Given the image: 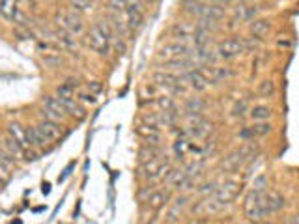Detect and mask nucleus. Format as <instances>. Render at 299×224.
<instances>
[{"label": "nucleus", "instance_id": "nucleus-9", "mask_svg": "<svg viewBox=\"0 0 299 224\" xmlns=\"http://www.w3.org/2000/svg\"><path fill=\"white\" fill-rule=\"evenodd\" d=\"M183 81L191 86L194 92H204L210 86V79L202 73V69H191L183 75Z\"/></svg>", "mask_w": 299, "mask_h": 224}, {"label": "nucleus", "instance_id": "nucleus-14", "mask_svg": "<svg viewBox=\"0 0 299 224\" xmlns=\"http://www.w3.org/2000/svg\"><path fill=\"white\" fill-rule=\"evenodd\" d=\"M169 200H171V191L169 189H165V191L161 189V191H153L150 194V198L146 200V205H148L150 209H153V211H159Z\"/></svg>", "mask_w": 299, "mask_h": 224}, {"label": "nucleus", "instance_id": "nucleus-50", "mask_svg": "<svg viewBox=\"0 0 299 224\" xmlns=\"http://www.w3.org/2000/svg\"><path fill=\"white\" fill-rule=\"evenodd\" d=\"M192 183H194V182H192V178H191V176H187V178H185V182H183L178 189H180V191H189V189L192 187Z\"/></svg>", "mask_w": 299, "mask_h": 224}, {"label": "nucleus", "instance_id": "nucleus-47", "mask_svg": "<svg viewBox=\"0 0 299 224\" xmlns=\"http://www.w3.org/2000/svg\"><path fill=\"white\" fill-rule=\"evenodd\" d=\"M88 90H90V92H92V94H101V90H103V84H101V82H99V81H94V82H90V84H88Z\"/></svg>", "mask_w": 299, "mask_h": 224}, {"label": "nucleus", "instance_id": "nucleus-15", "mask_svg": "<svg viewBox=\"0 0 299 224\" xmlns=\"http://www.w3.org/2000/svg\"><path fill=\"white\" fill-rule=\"evenodd\" d=\"M192 53L194 64H215V60L219 58L210 47H192Z\"/></svg>", "mask_w": 299, "mask_h": 224}, {"label": "nucleus", "instance_id": "nucleus-56", "mask_svg": "<svg viewBox=\"0 0 299 224\" xmlns=\"http://www.w3.org/2000/svg\"><path fill=\"white\" fill-rule=\"evenodd\" d=\"M150 2H155V0H150Z\"/></svg>", "mask_w": 299, "mask_h": 224}, {"label": "nucleus", "instance_id": "nucleus-40", "mask_svg": "<svg viewBox=\"0 0 299 224\" xmlns=\"http://www.w3.org/2000/svg\"><path fill=\"white\" fill-rule=\"evenodd\" d=\"M155 105H157L161 110H176V103H174V99L169 96L159 97V99L155 101Z\"/></svg>", "mask_w": 299, "mask_h": 224}, {"label": "nucleus", "instance_id": "nucleus-16", "mask_svg": "<svg viewBox=\"0 0 299 224\" xmlns=\"http://www.w3.org/2000/svg\"><path fill=\"white\" fill-rule=\"evenodd\" d=\"M194 28L191 22H185V21H180V22H174L172 24V36L178 38L180 41H185V40H191L192 34H194Z\"/></svg>", "mask_w": 299, "mask_h": 224}, {"label": "nucleus", "instance_id": "nucleus-27", "mask_svg": "<svg viewBox=\"0 0 299 224\" xmlns=\"http://www.w3.org/2000/svg\"><path fill=\"white\" fill-rule=\"evenodd\" d=\"M187 202H189V198H187V196H178V198L174 200V204H172V207H171V211H169V215H167V221H169V223H174V221L178 219L176 215L180 213L183 207L187 205Z\"/></svg>", "mask_w": 299, "mask_h": 224}, {"label": "nucleus", "instance_id": "nucleus-45", "mask_svg": "<svg viewBox=\"0 0 299 224\" xmlns=\"http://www.w3.org/2000/svg\"><path fill=\"white\" fill-rule=\"evenodd\" d=\"M79 101H83V103H90V105H94L97 99H96V94H92V92H83V94H79V97H77Z\"/></svg>", "mask_w": 299, "mask_h": 224}, {"label": "nucleus", "instance_id": "nucleus-28", "mask_svg": "<svg viewBox=\"0 0 299 224\" xmlns=\"http://www.w3.org/2000/svg\"><path fill=\"white\" fill-rule=\"evenodd\" d=\"M159 148H155L153 144H146V146H142L139 149V161L140 163H148V161L155 159V157H159Z\"/></svg>", "mask_w": 299, "mask_h": 224}, {"label": "nucleus", "instance_id": "nucleus-43", "mask_svg": "<svg viewBox=\"0 0 299 224\" xmlns=\"http://www.w3.org/2000/svg\"><path fill=\"white\" fill-rule=\"evenodd\" d=\"M245 110H247V101L243 99V101H239V103L234 107L232 114H234L235 118H243V116H245Z\"/></svg>", "mask_w": 299, "mask_h": 224}, {"label": "nucleus", "instance_id": "nucleus-12", "mask_svg": "<svg viewBox=\"0 0 299 224\" xmlns=\"http://www.w3.org/2000/svg\"><path fill=\"white\" fill-rule=\"evenodd\" d=\"M38 129L47 137L49 142H54V140H58L62 137V127H60V123L54 122V120H42V122L38 123Z\"/></svg>", "mask_w": 299, "mask_h": 224}, {"label": "nucleus", "instance_id": "nucleus-37", "mask_svg": "<svg viewBox=\"0 0 299 224\" xmlns=\"http://www.w3.org/2000/svg\"><path fill=\"white\" fill-rule=\"evenodd\" d=\"M258 94L260 96H264V97H269V96H273L275 94V82L273 81H262L260 82V86H258Z\"/></svg>", "mask_w": 299, "mask_h": 224}, {"label": "nucleus", "instance_id": "nucleus-46", "mask_svg": "<svg viewBox=\"0 0 299 224\" xmlns=\"http://www.w3.org/2000/svg\"><path fill=\"white\" fill-rule=\"evenodd\" d=\"M215 187H217V183H215V182L206 183V185H202V187L198 189V194H206V192H215V191H217Z\"/></svg>", "mask_w": 299, "mask_h": 224}, {"label": "nucleus", "instance_id": "nucleus-57", "mask_svg": "<svg viewBox=\"0 0 299 224\" xmlns=\"http://www.w3.org/2000/svg\"><path fill=\"white\" fill-rule=\"evenodd\" d=\"M255 224H256V223H255Z\"/></svg>", "mask_w": 299, "mask_h": 224}, {"label": "nucleus", "instance_id": "nucleus-20", "mask_svg": "<svg viewBox=\"0 0 299 224\" xmlns=\"http://www.w3.org/2000/svg\"><path fill=\"white\" fill-rule=\"evenodd\" d=\"M258 15L256 6H247V4H237L234 8V17L237 21H253Z\"/></svg>", "mask_w": 299, "mask_h": 224}, {"label": "nucleus", "instance_id": "nucleus-22", "mask_svg": "<svg viewBox=\"0 0 299 224\" xmlns=\"http://www.w3.org/2000/svg\"><path fill=\"white\" fill-rule=\"evenodd\" d=\"M2 17L6 21H17L19 19V11H17V0H2Z\"/></svg>", "mask_w": 299, "mask_h": 224}, {"label": "nucleus", "instance_id": "nucleus-30", "mask_svg": "<svg viewBox=\"0 0 299 224\" xmlns=\"http://www.w3.org/2000/svg\"><path fill=\"white\" fill-rule=\"evenodd\" d=\"M182 6H183V10H185V13H189V15H196V17L202 15L204 4L202 2H198V0H183Z\"/></svg>", "mask_w": 299, "mask_h": 224}, {"label": "nucleus", "instance_id": "nucleus-25", "mask_svg": "<svg viewBox=\"0 0 299 224\" xmlns=\"http://www.w3.org/2000/svg\"><path fill=\"white\" fill-rule=\"evenodd\" d=\"M210 36H212L210 30H206V28H202V26H196L191 40H192V43H194V47H208V43H210Z\"/></svg>", "mask_w": 299, "mask_h": 224}, {"label": "nucleus", "instance_id": "nucleus-55", "mask_svg": "<svg viewBox=\"0 0 299 224\" xmlns=\"http://www.w3.org/2000/svg\"><path fill=\"white\" fill-rule=\"evenodd\" d=\"M284 224H294V221H292V219H288V221H286Z\"/></svg>", "mask_w": 299, "mask_h": 224}, {"label": "nucleus", "instance_id": "nucleus-1", "mask_svg": "<svg viewBox=\"0 0 299 224\" xmlns=\"http://www.w3.org/2000/svg\"><path fill=\"white\" fill-rule=\"evenodd\" d=\"M112 40H114V32H112V28L107 21H97L88 32L90 49L99 56H108Z\"/></svg>", "mask_w": 299, "mask_h": 224}, {"label": "nucleus", "instance_id": "nucleus-13", "mask_svg": "<svg viewBox=\"0 0 299 224\" xmlns=\"http://www.w3.org/2000/svg\"><path fill=\"white\" fill-rule=\"evenodd\" d=\"M153 82L159 86H165V88H172L176 84H183V77H178V75L171 73V71H155L153 73Z\"/></svg>", "mask_w": 299, "mask_h": 224}, {"label": "nucleus", "instance_id": "nucleus-39", "mask_svg": "<svg viewBox=\"0 0 299 224\" xmlns=\"http://www.w3.org/2000/svg\"><path fill=\"white\" fill-rule=\"evenodd\" d=\"M187 149H192V144L189 142V140H185V139L176 140V144H174V151H176L180 157H183V155L187 153Z\"/></svg>", "mask_w": 299, "mask_h": 224}, {"label": "nucleus", "instance_id": "nucleus-52", "mask_svg": "<svg viewBox=\"0 0 299 224\" xmlns=\"http://www.w3.org/2000/svg\"><path fill=\"white\" fill-rule=\"evenodd\" d=\"M230 0H212V4H219V6H224V4H228Z\"/></svg>", "mask_w": 299, "mask_h": 224}, {"label": "nucleus", "instance_id": "nucleus-29", "mask_svg": "<svg viewBox=\"0 0 299 224\" xmlns=\"http://www.w3.org/2000/svg\"><path fill=\"white\" fill-rule=\"evenodd\" d=\"M251 118L255 120V122H266L271 118V108L266 107V105H256V107H253L251 110Z\"/></svg>", "mask_w": 299, "mask_h": 224}, {"label": "nucleus", "instance_id": "nucleus-21", "mask_svg": "<svg viewBox=\"0 0 299 224\" xmlns=\"http://www.w3.org/2000/svg\"><path fill=\"white\" fill-rule=\"evenodd\" d=\"M202 19H210V21H215L219 22L221 19L224 17V8L219 6V4H204V10H202Z\"/></svg>", "mask_w": 299, "mask_h": 224}, {"label": "nucleus", "instance_id": "nucleus-31", "mask_svg": "<svg viewBox=\"0 0 299 224\" xmlns=\"http://www.w3.org/2000/svg\"><path fill=\"white\" fill-rule=\"evenodd\" d=\"M284 205H286V198L282 194H278V192H271L269 194V209H271V213L280 211Z\"/></svg>", "mask_w": 299, "mask_h": 224}, {"label": "nucleus", "instance_id": "nucleus-18", "mask_svg": "<svg viewBox=\"0 0 299 224\" xmlns=\"http://www.w3.org/2000/svg\"><path fill=\"white\" fill-rule=\"evenodd\" d=\"M137 135L142 137L148 144H153V146L161 142L159 127H155V125H148V123H146V125H140V127L137 129Z\"/></svg>", "mask_w": 299, "mask_h": 224}, {"label": "nucleus", "instance_id": "nucleus-35", "mask_svg": "<svg viewBox=\"0 0 299 224\" xmlns=\"http://www.w3.org/2000/svg\"><path fill=\"white\" fill-rule=\"evenodd\" d=\"M161 125H174L176 122H178V114H176V110H161Z\"/></svg>", "mask_w": 299, "mask_h": 224}, {"label": "nucleus", "instance_id": "nucleus-26", "mask_svg": "<svg viewBox=\"0 0 299 224\" xmlns=\"http://www.w3.org/2000/svg\"><path fill=\"white\" fill-rule=\"evenodd\" d=\"M269 28H271V22L267 21V19H255V21L251 22V32H253V36H256V38L266 36L269 32Z\"/></svg>", "mask_w": 299, "mask_h": 224}, {"label": "nucleus", "instance_id": "nucleus-3", "mask_svg": "<svg viewBox=\"0 0 299 224\" xmlns=\"http://www.w3.org/2000/svg\"><path fill=\"white\" fill-rule=\"evenodd\" d=\"M237 196V185L235 183H224L223 187H219L217 191L214 192L212 198H208V213H217L221 211L224 205L234 200Z\"/></svg>", "mask_w": 299, "mask_h": 224}, {"label": "nucleus", "instance_id": "nucleus-17", "mask_svg": "<svg viewBox=\"0 0 299 224\" xmlns=\"http://www.w3.org/2000/svg\"><path fill=\"white\" fill-rule=\"evenodd\" d=\"M45 144H49V140L38 129V125L26 129V146H30V148H43Z\"/></svg>", "mask_w": 299, "mask_h": 224}, {"label": "nucleus", "instance_id": "nucleus-5", "mask_svg": "<svg viewBox=\"0 0 299 224\" xmlns=\"http://www.w3.org/2000/svg\"><path fill=\"white\" fill-rule=\"evenodd\" d=\"M42 103H43V108H42L43 120H54V122H58V120H64L65 114H67L64 105L60 103L58 97L45 96Z\"/></svg>", "mask_w": 299, "mask_h": 224}, {"label": "nucleus", "instance_id": "nucleus-49", "mask_svg": "<svg viewBox=\"0 0 299 224\" xmlns=\"http://www.w3.org/2000/svg\"><path fill=\"white\" fill-rule=\"evenodd\" d=\"M73 166H75V163H69V164H67V168H65V170H64V174H62V176L58 178V182H60V183L65 182V180L69 178V174H71V170H73Z\"/></svg>", "mask_w": 299, "mask_h": 224}, {"label": "nucleus", "instance_id": "nucleus-19", "mask_svg": "<svg viewBox=\"0 0 299 224\" xmlns=\"http://www.w3.org/2000/svg\"><path fill=\"white\" fill-rule=\"evenodd\" d=\"M4 149L8 151V153H11L13 157H24V153H26V149H24V144L22 142H19L17 139H13L11 135H6L4 137Z\"/></svg>", "mask_w": 299, "mask_h": 224}, {"label": "nucleus", "instance_id": "nucleus-4", "mask_svg": "<svg viewBox=\"0 0 299 224\" xmlns=\"http://www.w3.org/2000/svg\"><path fill=\"white\" fill-rule=\"evenodd\" d=\"M245 51V45L243 40H237V38H228L217 45V56L223 58V60H234L239 54Z\"/></svg>", "mask_w": 299, "mask_h": 224}, {"label": "nucleus", "instance_id": "nucleus-11", "mask_svg": "<svg viewBox=\"0 0 299 224\" xmlns=\"http://www.w3.org/2000/svg\"><path fill=\"white\" fill-rule=\"evenodd\" d=\"M126 22H128L129 30H139L144 22V17H142V11H140L139 4H129L126 8Z\"/></svg>", "mask_w": 299, "mask_h": 224}, {"label": "nucleus", "instance_id": "nucleus-41", "mask_svg": "<svg viewBox=\"0 0 299 224\" xmlns=\"http://www.w3.org/2000/svg\"><path fill=\"white\" fill-rule=\"evenodd\" d=\"M266 187H267V176H258L255 178V182H253V191H260V192H266Z\"/></svg>", "mask_w": 299, "mask_h": 224}, {"label": "nucleus", "instance_id": "nucleus-51", "mask_svg": "<svg viewBox=\"0 0 299 224\" xmlns=\"http://www.w3.org/2000/svg\"><path fill=\"white\" fill-rule=\"evenodd\" d=\"M277 45L280 47V49H282V47H284V49H290V47L294 45V41H292V40H288V38H284V40H278Z\"/></svg>", "mask_w": 299, "mask_h": 224}, {"label": "nucleus", "instance_id": "nucleus-36", "mask_svg": "<svg viewBox=\"0 0 299 224\" xmlns=\"http://www.w3.org/2000/svg\"><path fill=\"white\" fill-rule=\"evenodd\" d=\"M77 82H65V84L56 88V97H73Z\"/></svg>", "mask_w": 299, "mask_h": 224}, {"label": "nucleus", "instance_id": "nucleus-48", "mask_svg": "<svg viewBox=\"0 0 299 224\" xmlns=\"http://www.w3.org/2000/svg\"><path fill=\"white\" fill-rule=\"evenodd\" d=\"M110 2L116 6L118 10H126V8H128V6L131 4V2H133V0H110Z\"/></svg>", "mask_w": 299, "mask_h": 224}, {"label": "nucleus", "instance_id": "nucleus-42", "mask_svg": "<svg viewBox=\"0 0 299 224\" xmlns=\"http://www.w3.org/2000/svg\"><path fill=\"white\" fill-rule=\"evenodd\" d=\"M43 64L47 65V67H60V65H62V58L56 56V54H54V56L49 54V56H43Z\"/></svg>", "mask_w": 299, "mask_h": 224}, {"label": "nucleus", "instance_id": "nucleus-10", "mask_svg": "<svg viewBox=\"0 0 299 224\" xmlns=\"http://www.w3.org/2000/svg\"><path fill=\"white\" fill-rule=\"evenodd\" d=\"M212 131H214V125L208 123L206 120H200V122H196L192 125H187L182 135L183 137H191V139H206Z\"/></svg>", "mask_w": 299, "mask_h": 224}, {"label": "nucleus", "instance_id": "nucleus-38", "mask_svg": "<svg viewBox=\"0 0 299 224\" xmlns=\"http://www.w3.org/2000/svg\"><path fill=\"white\" fill-rule=\"evenodd\" d=\"M234 75L232 69H228V67H214L212 69V79L214 81H223V79H230Z\"/></svg>", "mask_w": 299, "mask_h": 224}, {"label": "nucleus", "instance_id": "nucleus-2", "mask_svg": "<svg viewBox=\"0 0 299 224\" xmlns=\"http://www.w3.org/2000/svg\"><path fill=\"white\" fill-rule=\"evenodd\" d=\"M245 213L247 219L251 223H264L267 217L271 215V209H269V194L260 191H253L249 196H247V204H245Z\"/></svg>", "mask_w": 299, "mask_h": 224}, {"label": "nucleus", "instance_id": "nucleus-23", "mask_svg": "<svg viewBox=\"0 0 299 224\" xmlns=\"http://www.w3.org/2000/svg\"><path fill=\"white\" fill-rule=\"evenodd\" d=\"M189 174L185 170H180V168H171L169 174H167V178H165V182L167 185H171V187H180L183 182H185V178H187Z\"/></svg>", "mask_w": 299, "mask_h": 224}, {"label": "nucleus", "instance_id": "nucleus-7", "mask_svg": "<svg viewBox=\"0 0 299 224\" xmlns=\"http://www.w3.org/2000/svg\"><path fill=\"white\" fill-rule=\"evenodd\" d=\"M172 166L169 164V161L165 157H155V159L148 161V163H142L140 170H142V176L146 180H157L161 178L167 170H171Z\"/></svg>", "mask_w": 299, "mask_h": 224}, {"label": "nucleus", "instance_id": "nucleus-54", "mask_svg": "<svg viewBox=\"0 0 299 224\" xmlns=\"http://www.w3.org/2000/svg\"><path fill=\"white\" fill-rule=\"evenodd\" d=\"M51 191V189H49V185H47V183H45V185H43V192H45V194H47V192Z\"/></svg>", "mask_w": 299, "mask_h": 224}, {"label": "nucleus", "instance_id": "nucleus-8", "mask_svg": "<svg viewBox=\"0 0 299 224\" xmlns=\"http://www.w3.org/2000/svg\"><path fill=\"white\" fill-rule=\"evenodd\" d=\"M189 47L185 45V41H174V43H167L163 49L159 51V60L163 62H171V60H178V58H185L189 56Z\"/></svg>", "mask_w": 299, "mask_h": 224}, {"label": "nucleus", "instance_id": "nucleus-44", "mask_svg": "<svg viewBox=\"0 0 299 224\" xmlns=\"http://www.w3.org/2000/svg\"><path fill=\"white\" fill-rule=\"evenodd\" d=\"M243 45H245V51L247 49H258L260 47V38L253 36V38H243Z\"/></svg>", "mask_w": 299, "mask_h": 224}, {"label": "nucleus", "instance_id": "nucleus-24", "mask_svg": "<svg viewBox=\"0 0 299 224\" xmlns=\"http://www.w3.org/2000/svg\"><path fill=\"white\" fill-rule=\"evenodd\" d=\"M206 110V101L200 97H187L185 101V112L187 114H200Z\"/></svg>", "mask_w": 299, "mask_h": 224}, {"label": "nucleus", "instance_id": "nucleus-33", "mask_svg": "<svg viewBox=\"0 0 299 224\" xmlns=\"http://www.w3.org/2000/svg\"><path fill=\"white\" fill-rule=\"evenodd\" d=\"M8 135H11L13 139H17L22 144H26V131H22V127L17 122H11L10 125H8Z\"/></svg>", "mask_w": 299, "mask_h": 224}, {"label": "nucleus", "instance_id": "nucleus-34", "mask_svg": "<svg viewBox=\"0 0 299 224\" xmlns=\"http://www.w3.org/2000/svg\"><path fill=\"white\" fill-rule=\"evenodd\" d=\"M69 6L77 13H86L92 10V0H69Z\"/></svg>", "mask_w": 299, "mask_h": 224}, {"label": "nucleus", "instance_id": "nucleus-53", "mask_svg": "<svg viewBox=\"0 0 299 224\" xmlns=\"http://www.w3.org/2000/svg\"><path fill=\"white\" fill-rule=\"evenodd\" d=\"M292 221H294V224H299V213L294 215V219H292Z\"/></svg>", "mask_w": 299, "mask_h": 224}, {"label": "nucleus", "instance_id": "nucleus-32", "mask_svg": "<svg viewBox=\"0 0 299 224\" xmlns=\"http://www.w3.org/2000/svg\"><path fill=\"white\" fill-rule=\"evenodd\" d=\"M243 161H245V159L241 157V153H239V149H237V151H234L232 155H228V157L224 159L223 168H224V170H235V168H237V166H239Z\"/></svg>", "mask_w": 299, "mask_h": 224}, {"label": "nucleus", "instance_id": "nucleus-6", "mask_svg": "<svg viewBox=\"0 0 299 224\" xmlns=\"http://www.w3.org/2000/svg\"><path fill=\"white\" fill-rule=\"evenodd\" d=\"M56 24L60 26V30H65L69 34H81L83 32V21L77 15V11H60L56 13Z\"/></svg>", "mask_w": 299, "mask_h": 224}]
</instances>
